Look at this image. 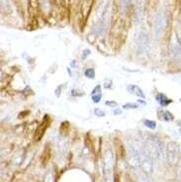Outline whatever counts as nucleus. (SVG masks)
Returning <instances> with one entry per match:
<instances>
[{
	"mask_svg": "<svg viewBox=\"0 0 181 182\" xmlns=\"http://www.w3.org/2000/svg\"><path fill=\"white\" fill-rule=\"evenodd\" d=\"M140 152V168L144 173L151 175L152 172V158L151 152L145 148L139 149Z\"/></svg>",
	"mask_w": 181,
	"mask_h": 182,
	"instance_id": "nucleus-1",
	"label": "nucleus"
},
{
	"mask_svg": "<svg viewBox=\"0 0 181 182\" xmlns=\"http://www.w3.org/2000/svg\"><path fill=\"white\" fill-rule=\"evenodd\" d=\"M127 161L132 169L136 170L140 167V152L134 145H130L127 152Z\"/></svg>",
	"mask_w": 181,
	"mask_h": 182,
	"instance_id": "nucleus-2",
	"label": "nucleus"
},
{
	"mask_svg": "<svg viewBox=\"0 0 181 182\" xmlns=\"http://www.w3.org/2000/svg\"><path fill=\"white\" fill-rule=\"evenodd\" d=\"M115 166V156L112 149H106L103 155V167L105 175H111Z\"/></svg>",
	"mask_w": 181,
	"mask_h": 182,
	"instance_id": "nucleus-3",
	"label": "nucleus"
},
{
	"mask_svg": "<svg viewBox=\"0 0 181 182\" xmlns=\"http://www.w3.org/2000/svg\"><path fill=\"white\" fill-rule=\"evenodd\" d=\"M179 147L175 142H170L166 147V158L171 164L177 163L179 158Z\"/></svg>",
	"mask_w": 181,
	"mask_h": 182,
	"instance_id": "nucleus-4",
	"label": "nucleus"
},
{
	"mask_svg": "<svg viewBox=\"0 0 181 182\" xmlns=\"http://www.w3.org/2000/svg\"><path fill=\"white\" fill-rule=\"evenodd\" d=\"M164 27H165V16H164V13L160 12L157 15V20H155V23H154V32L157 37L160 36L163 29H164Z\"/></svg>",
	"mask_w": 181,
	"mask_h": 182,
	"instance_id": "nucleus-5",
	"label": "nucleus"
},
{
	"mask_svg": "<svg viewBox=\"0 0 181 182\" xmlns=\"http://www.w3.org/2000/svg\"><path fill=\"white\" fill-rule=\"evenodd\" d=\"M148 35L144 33V32H141L138 36V41H137V46H138V49L140 52H145V49L148 48Z\"/></svg>",
	"mask_w": 181,
	"mask_h": 182,
	"instance_id": "nucleus-6",
	"label": "nucleus"
},
{
	"mask_svg": "<svg viewBox=\"0 0 181 182\" xmlns=\"http://www.w3.org/2000/svg\"><path fill=\"white\" fill-rule=\"evenodd\" d=\"M68 145H69V142L66 138H63V137L58 138L56 147L59 153H65L67 152V149H68Z\"/></svg>",
	"mask_w": 181,
	"mask_h": 182,
	"instance_id": "nucleus-7",
	"label": "nucleus"
},
{
	"mask_svg": "<svg viewBox=\"0 0 181 182\" xmlns=\"http://www.w3.org/2000/svg\"><path fill=\"white\" fill-rule=\"evenodd\" d=\"M47 128H48V123L47 122H44L43 124H41L40 127L37 129L36 133H35V140H36V141L40 140L43 136H44L46 130H47Z\"/></svg>",
	"mask_w": 181,
	"mask_h": 182,
	"instance_id": "nucleus-8",
	"label": "nucleus"
},
{
	"mask_svg": "<svg viewBox=\"0 0 181 182\" xmlns=\"http://www.w3.org/2000/svg\"><path fill=\"white\" fill-rule=\"evenodd\" d=\"M128 90H129V92H132V93L136 94L138 97L144 98V94L143 93V91H141V89L139 86H136V85H130V86H128Z\"/></svg>",
	"mask_w": 181,
	"mask_h": 182,
	"instance_id": "nucleus-9",
	"label": "nucleus"
},
{
	"mask_svg": "<svg viewBox=\"0 0 181 182\" xmlns=\"http://www.w3.org/2000/svg\"><path fill=\"white\" fill-rule=\"evenodd\" d=\"M157 155H158V158L160 160H164L166 158V149H164L162 142H159L157 147Z\"/></svg>",
	"mask_w": 181,
	"mask_h": 182,
	"instance_id": "nucleus-10",
	"label": "nucleus"
},
{
	"mask_svg": "<svg viewBox=\"0 0 181 182\" xmlns=\"http://www.w3.org/2000/svg\"><path fill=\"white\" fill-rule=\"evenodd\" d=\"M157 101L160 103V105L161 106H167L170 102H171V100H169L166 96L164 95V94H161V93H159V94H157Z\"/></svg>",
	"mask_w": 181,
	"mask_h": 182,
	"instance_id": "nucleus-11",
	"label": "nucleus"
},
{
	"mask_svg": "<svg viewBox=\"0 0 181 182\" xmlns=\"http://www.w3.org/2000/svg\"><path fill=\"white\" fill-rule=\"evenodd\" d=\"M148 177H150V175H148V174L144 173L143 171H141L138 174V182H151Z\"/></svg>",
	"mask_w": 181,
	"mask_h": 182,
	"instance_id": "nucleus-12",
	"label": "nucleus"
},
{
	"mask_svg": "<svg viewBox=\"0 0 181 182\" xmlns=\"http://www.w3.org/2000/svg\"><path fill=\"white\" fill-rule=\"evenodd\" d=\"M55 181V174L52 171H49V172L45 175L44 182H54Z\"/></svg>",
	"mask_w": 181,
	"mask_h": 182,
	"instance_id": "nucleus-13",
	"label": "nucleus"
},
{
	"mask_svg": "<svg viewBox=\"0 0 181 182\" xmlns=\"http://www.w3.org/2000/svg\"><path fill=\"white\" fill-rule=\"evenodd\" d=\"M144 126H147L148 128H150V129L154 130V129H155V127H157V124H155L154 121L145 120V121H144Z\"/></svg>",
	"mask_w": 181,
	"mask_h": 182,
	"instance_id": "nucleus-14",
	"label": "nucleus"
},
{
	"mask_svg": "<svg viewBox=\"0 0 181 182\" xmlns=\"http://www.w3.org/2000/svg\"><path fill=\"white\" fill-rule=\"evenodd\" d=\"M85 76L88 77V78H94L95 77V71L93 69H88L85 70Z\"/></svg>",
	"mask_w": 181,
	"mask_h": 182,
	"instance_id": "nucleus-15",
	"label": "nucleus"
},
{
	"mask_svg": "<svg viewBox=\"0 0 181 182\" xmlns=\"http://www.w3.org/2000/svg\"><path fill=\"white\" fill-rule=\"evenodd\" d=\"M101 97H102V95H101L100 92L97 93V94H92V100H93V102H95V103L100 102Z\"/></svg>",
	"mask_w": 181,
	"mask_h": 182,
	"instance_id": "nucleus-16",
	"label": "nucleus"
},
{
	"mask_svg": "<svg viewBox=\"0 0 181 182\" xmlns=\"http://www.w3.org/2000/svg\"><path fill=\"white\" fill-rule=\"evenodd\" d=\"M139 107V105L135 104V103H128V104L124 105V108L125 109H136Z\"/></svg>",
	"mask_w": 181,
	"mask_h": 182,
	"instance_id": "nucleus-17",
	"label": "nucleus"
},
{
	"mask_svg": "<svg viewBox=\"0 0 181 182\" xmlns=\"http://www.w3.org/2000/svg\"><path fill=\"white\" fill-rule=\"evenodd\" d=\"M174 55H175V58L181 62V49L180 48H176L174 49Z\"/></svg>",
	"mask_w": 181,
	"mask_h": 182,
	"instance_id": "nucleus-18",
	"label": "nucleus"
},
{
	"mask_svg": "<svg viewBox=\"0 0 181 182\" xmlns=\"http://www.w3.org/2000/svg\"><path fill=\"white\" fill-rule=\"evenodd\" d=\"M163 119L165 121H171L173 119V116L171 115V113L170 112H164V115H163Z\"/></svg>",
	"mask_w": 181,
	"mask_h": 182,
	"instance_id": "nucleus-19",
	"label": "nucleus"
},
{
	"mask_svg": "<svg viewBox=\"0 0 181 182\" xmlns=\"http://www.w3.org/2000/svg\"><path fill=\"white\" fill-rule=\"evenodd\" d=\"M94 112H95V115H97V116H99V117H103L105 115V112L103 111V110H101V109H95L94 110Z\"/></svg>",
	"mask_w": 181,
	"mask_h": 182,
	"instance_id": "nucleus-20",
	"label": "nucleus"
},
{
	"mask_svg": "<svg viewBox=\"0 0 181 182\" xmlns=\"http://www.w3.org/2000/svg\"><path fill=\"white\" fill-rule=\"evenodd\" d=\"M106 105H108L110 107H116L117 103L115 101H107V102H106Z\"/></svg>",
	"mask_w": 181,
	"mask_h": 182,
	"instance_id": "nucleus-21",
	"label": "nucleus"
},
{
	"mask_svg": "<svg viewBox=\"0 0 181 182\" xmlns=\"http://www.w3.org/2000/svg\"><path fill=\"white\" fill-rule=\"evenodd\" d=\"M104 182H113V179H112L111 175H105Z\"/></svg>",
	"mask_w": 181,
	"mask_h": 182,
	"instance_id": "nucleus-22",
	"label": "nucleus"
},
{
	"mask_svg": "<svg viewBox=\"0 0 181 182\" xmlns=\"http://www.w3.org/2000/svg\"><path fill=\"white\" fill-rule=\"evenodd\" d=\"M100 89H101L100 85H98V86H96V87H95V89H94V90L92 91V94H95V93H98V92H100Z\"/></svg>",
	"mask_w": 181,
	"mask_h": 182,
	"instance_id": "nucleus-23",
	"label": "nucleus"
},
{
	"mask_svg": "<svg viewBox=\"0 0 181 182\" xmlns=\"http://www.w3.org/2000/svg\"><path fill=\"white\" fill-rule=\"evenodd\" d=\"M42 5H44L45 7H48L49 6V0H40Z\"/></svg>",
	"mask_w": 181,
	"mask_h": 182,
	"instance_id": "nucleus-24",
	"label": "nucleus"
},
{
	"mask_svg": "<svg viewBox=\"0 0 181 182\" xmlns=\"http://www.w3.org/2000/svg\"><path fill=\"white\" fill-rule=\"evenodd\" d=\"M131 1H132V0H122V3H123L124 6H127Z\"/></svg>",
	"mask_w": 181,
	"mask_h": 182,
	"instance_id": "nucleus-25",
	"label": "nucleus"
},
{
	"mask_svg": "<svg viewBox=\"0 0 181 182\" xmlns=\"http://www.w3.org/2000/svg\"><path fill=\"white\" fill-rule=\"evenodd\" d=\"M89 53H90V52L87 51V49H86V51H84V55L82 56V59H85V58H86V56L89 55Z\"/></svg>",
	"mask_w": 181,
	"mask_h": 182,
	"instance_id": "nucleus-26",
	"label": "nucleus"
},
{
	"mask_svg": "<svg viewBox=\"0 0 181 182\" xmlns=\"http://www.w3.org/2000/svg\"><path fill=\"white\" fill-rule=\"evenodd\" d=\"M121 113H122V111H121L120 109H116L114 111V115H119V114H121Z\"/></svg>",
	"mask_w": 181,
	"mask_h": 182,
	"instance_id": "nucleus-27",
	"label": "nucleus"
},
{
	"mask_svg": "<svg viewBox=\"0 0 181 182\" xmlns=\"http://www.w3.org/2000/svg\"><path fill=\"white\" fill-rule=\"evenodd\" d=\"M178 176L180 177V179H181V163L178 166Z\"/></svg>",
	"mask_w": 181,
	"mask_h": 182,
	"instance_id": "nucleus-28",
	"label": "nucleus"
},
{
	"mask_svg": "<svg viewBox=\"0 0 181 182\" xmlns=\"http://www.w3.org/2000/svg\"><path fill=\"white\" fill-rule=\"evenodd\" d=\"M127 182H136V181H134V180L132 179V178L128 176V177H127Z\"/></svg>",
	"mask_w": 181,
	"mask_h": 182,
	"instance_id": "nucleus-29",
	"label": "nucleus"
}]
</instances>
